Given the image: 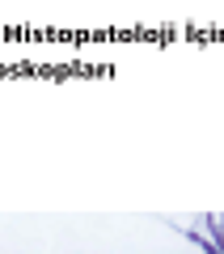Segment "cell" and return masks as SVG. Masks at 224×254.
Here are the masks:
<instances>
[{"instance_id": "6da1fadb", "label": "cell", "mask_w": 224, "mask_h": 254, "mask_svg": "<svg viewBox=\"0 0 224 254\" xmlns=\"http://www.w3.org/2000/svg\"><path fill=\"white\" fill-rule=\"evenodd\" d=\"M203 225H207V237H212V246L224 254V216H203Z\"/></svg>"}, {"instance_id": "7a4b0ae2", "label": "cell", "mask_w": 224, "mask_h": 254, "mask_svg": "<svg viewBox=\"0 0 224 254\" xmlns=\"http://www.w3.org/2000/svg\"><path fill=\"white\" fill-rule=\"evenodd\" d=\"M182 237H186V242L195 246V250H216V246H212V237H207V233H199V229H182Z\"/></svg>"}]
</instances>
